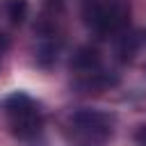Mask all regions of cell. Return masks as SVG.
<instances>
[{"instance_id": "obj_3", "label": "cell", "mask_w": 146, "mask_h": 146, "mask_svg": "<svg viewBox=\"0 0 146 146\" xmlns=\"http://www.w3.org/2000/svg\"><path fill=\"white\" fill-rule=\"evenodd\" d=\"M130 0H87L84 23L98 34H116L130 23Z\"/></svg>"}, {"instance_id": "obj_1", "label": "cell", "mask_w": 146, "mask_h": 146, "mask_svg": "<svg viewBox=\"0 0 146 146\" xmlns=\"http://www.w3.org/2000/svg\"><path fill=\"white\" fill-rule=\"evenodd\" d=\"M2 110H5V119H7L9 132L16 139L30 141L41 132V128H43L41 110L34 103V98L27 96L25 91L9 94L5 98V103H2Z\"/></svg>"}, {"instance_id": "obj_7", "label": "cell", "mask_w": 146, "mask_h": 146, "mask_svg": "<svg viewBox=\"0 0 146 146\" xmlns=\"http://www.w3.org/2000/svg\"><path fill=\"white\" fill-rule=\"evenodd\" d=\"M0 48H2V46H0Z\"/></svg>"}, {"instance_id": "obj_4", "label": "cell", "mask_w": 146, "mask_h": 146, "mask_svg": "<svg viewBox=\"0 0 146 146\" xmlns=\"http://www.w3.org/2000/svg\"><path fill=\"white\" fill-rule=\"evenodd\" d=\"M71 66H73L80 75H87V73H94V71H100V55H98L96 48L84 46V48H80V50L75 52Z\"/></svg>"}, {"instance_id": "obj_6", "label": "cell", "mask_w": 146, "mask_h": 146, "mask_svg": "<svg viewBox=\"0 0 146 146\" xmlns=\"http://www.w3.org/2000/svg\"><path fill=\"white\" fill-rule=\"evenodd\" d=\"M135 139L141 144V146H146V125H141L139 130H137V135H135Z\"/></svg>"}, {"instance_id": "obj_2", "label": "cell", "mask_w": 146, "mask_h": 146, "mask_svg": "<svg viewBox=\"0 0 146 146\" xmlns=\"http://www.w3.org/2000/svg\"><path fill=\"white\" fill-rule=\"evenodd\" d=\"M114 132V116L100 110H80L68 121L73 146H105Z\"/></svg>"}, {"instance_id": "obj_5", "label": "cell", "mask_w": 146, "mask_h": 146, "mask_svg": "<svg viewBox=\"0 0 146 146\" xmlns=\"http://www.w3.org/2000/svg\"><path fill=\"white\" fill-rule=\"evenodd\" d=\"M5 9H7V16L14 25H21L27 16V2L25 0H7L5 2Z\"/></svg>"}]
</instances>
